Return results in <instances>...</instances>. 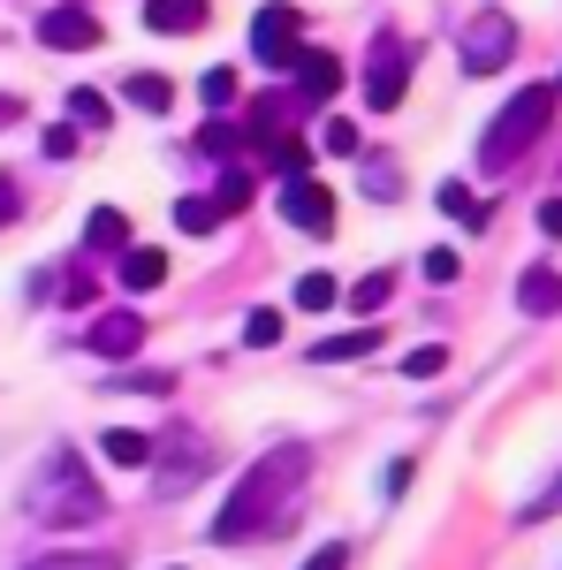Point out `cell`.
Listing matches in <instances>:
<instances>
[{"mask_svg":"<svg viewBox=\"0 0 562 570\" xmlns=\"http://www.w3.org/2000/svg\"><path fill=\"white\" fill-rule=\"evenodd\" d=\"M456 274H464V259H456L448 244H441V252H426V282H456Z\"/></svg>","mask_w":562,"mask_h":570,"instance_id":"1f68e13d","label":"cell"},{"mask_svg":"<svg viewBox=\"0 0 562 570\" xmlns=\"http://www.w3.org/2000/svg\"><path fill=\"white\" fill-rule=\"evenodd\" d=\"M297 39H304V16L289 8V0H274V8H259V16H252V53H259L266 69H289V61L304 53Z\"/></svg>","mask_w":562,"mask_h":570,"instance_id":"5b68a950","label":"cell"},{"mask_svg":"<svg viewBox=\"0 0 562 570\" xmlns=\"http://www.w3.org/2000/svg\"><path fill=\"white\" fill-rule=\"evenodd\" d=\"M555 99H562L555 85H524L517 99H510V107H502V115L486 122V137H479V168H486V176L517 168L524 153H532V145L548 137V122H555Z\"/></svg>","mask_w":562,"mask_h":570,"instance_id":"7a4b0ae2","label":"cell"},{"mask_svg":"<svg viewBox=\"0 0 562 570\" xmlns=\"http://www.w3.org/2000/svg\"><path fill=\"white\" fill-rule=\"evenodd\" d=\"M510 53H517V23H510V16H479L472 31H464V46H456L464 77H494Z\"/></svg>","mask_w":562,"mask_h":570,"instance_id":"8992f818","label":"cell"},{"mask_svg":"<svg viewBox=\"0 0 562 570\" xmlns=\"http://www.w3.org/2000/svg\"><path fill=\"white\" fill-rule=\"evenodd\" d=\"M198 153H214V160H228V153H252V137L236 130V122H206V130H198Z\"/></svg>","mask_w":562,"mask_h":570,"instance_id":"603a6c76","label":"cell"},{"mask_svg":"<svg viewBox=\"0 0 562 570\" xmlns=\"http://www.w3.org/2000/svg\"><path fill=\"white\" fill-rule=\"evenodd\" d=\"M373 343H381L373 327H349V335H327V343H312V357H319V365H343V357H373Z\"/></svg>","mask_w":562,"mask_h":570,"instance_id":"2e32d148","label":"cell"},{"mask_svg":"<svg viewBox=\"0 0 562 570\" xmlns=\"http://www.w3.org/2000/svg\"><path fill=\"white\" fill-rule=\"evenodd\" d=\"M122 259V289L130 297H152L160 282H168V252H152V244H130V252H115Z\"/></svg>","mask_w":562,"mask_h":570,"instance_id":"8fae6325","label":"cell"},{"mask_svg":"<svg viewBox=\"0 0 562 570\" xmlns=\"http://www.w3.org/2000/svg\"><path fill=\"white\" fill-rule=\"evenodd\" d=\"M39 145H46V160H77V130H69V122H53Z\"/></svg>","mask_w":562,"mask_h":570,"instance_id":"4dcf8cb0","label":"cell"},{"mask_svg":"<svg viewBox=\"0 0 562 570\" xmlns=\"http://www.w3.org/2000/svg\"><path fill=\"white\" fill-rule=\"evenodd\" d=\"M282 122H289V99H282V91H266L259 107L244 115V137H252V145H274V137H282Z\"/></svg>","mask_w":562,"mask_h":570,"instance_id":"9a60e30c","label":"cell"},{"mask_svg":"<svg viewBox=\"0 0 562 570\" xmlns=\"http://www.w3.org/2000/svg\"><path fill=\"white\" fill-rule=\"evenodd\" d=\"M85 343L99 357H137V351H145V320H137V312H107V320H91Z\"/></svg>","mask_w":562,"mask_h":570,"instance_id":"9c48e42d","label":"cell"},{"mask_svg":"<svg viewBox=\"0 0 562 570\" xmlns=\"http://www.w3.org/2000/svg\"><path fill=\"white\" fill-rule=\"evenodd\" d=\"M319 145H327V153H357V122H343V115L319 122Z\"/></svg>","mask_w":562,"mask_h":570,"instance_id":"f546056e","label":"cell"},{"mask_svg":"<svg viewBox=\"0 0 562 570\" xmlns=\"http://www.w3.org/2000/svg\"><path fill=\"white\" fill-rule=\"evenodd\" d=\"M175 228H183V236H214L220 228L214 198H175Z\"/></svg>","mask_w":562,"mask_h":570,"instance_id":"44dd1931","label":"cell"},{"mask_svg":"<svg viewBox=\"0 0 562 570\" xmlns=\"http://www.w3.org/2000/svg\"><path fill=\"white\" fill-rule=\"evenodd\" d=\"M99 449H107L115 464H130V472H137V464H152V434H137V426H115Z\"/></svg>","mask_w":562,"mask_h":570,"instance_id":"ac0fdd59","label":"cell"},{"mask_svg":"<svg viewBox=\"0 0 562 570\" xmlns=\"http://www.w3.org/2000/svg\"><path fill=\"white\" fill-rule=\"evenodd\" d=\"M403 91H411V46L381 39V46H373V61H365V107H373V115H395Z\"/></svg>","mask_w":562,"mask_h":570,"instance_id":"277c9868","label":"cell"},{"mask_svg":"<svg viewBox=\"0 0 562 570\" xmlns=\"http://www.w3.org/2000/svg\"><path fill=\"white\" fill-rule=\"evenodd\" d=\"M69 115H77V122H85V130H107V115H115V107H107V91L77 85V91H69Z\"/></svg>","mask_w":562,"mask_h":570,"instance_id":"cb8c5ba5","label":"cell"},{"mask_svg":"<svg viewBox=\"0 0 562 570\" xmlns=\"http://www.w3.org/2000/svg\"><path fill=\"white\" fill-rule=\"evenodd\" d=\"M365 190H373V198H395L403 183H395V168H365Z\"/></svg>","mask_w":562,"mask_h":570,"instance_id":"e575fe53","label":"cell"},{"mask_svg":"<svg viewBox=\"0 0 562 570\" xmlns=\"http://www.w3.org/2000/svg\"><path fill=\"white\" fill-rule=\"evenodd\" d=\"M39 39L53 46V53H91L107 31H99V16H91V8H53V16L39 23Z\"/></svg>","mask_w":562,"mask_h":570,"instance_id":"ba28073f","label":"cell"},{"mask_svg":"<svg viewBox=\"0 0 562 570\" xmlns=\"http://www.w3.org/2000/svg\"><path fill=\"white\" fill-rule=\"evenodd\" d=\"M274 168H282V176H304V168H312V153H304L297 137H274Z\"/></svg>","mask_w":562,"mask_h":570,"instance_id":"f1b7e54d","label":"cell"},{"mask_svg":"<svg viewBox=\"0 0 562 570\" xmlns=\"http://www.w3.org/2000/svg\"><path fill=\"white\" fill-rule=\"evenodd\" d=\"M244 206H252V168H228L220 190H214V214L228 220V214H244Z\"/></svg>","mask_w":562,"mask_h":570,"instance_id":"7402d4cb","label":"cell"},{"mask_svg":"<svg viewBox=\"0 0 562 570\" xmlns=\"http://www.w3.org/2000/svg\"><path fill=\"white\" fill-rule=\"evenodd\" d=\"M517 305L532 312V320H548V312H562V274H555V266H524V282H517Z\"/></svg>","mask_w":562,"mask_h":570,"instance_id":"7c38bea8","label":"cell"},{"mask_svg":"<svg viewBox=\"0 0 562 570\" xmlns=\"http://www.w3.org/2000/svg\"><path fill=\"white\" fill-rule=\"evenodd\" d=\"M85 244H91V252H130V214L99 206V214L85 220Z\"/></svg>","mask_w":562,"mask_h":570,"instance_id":"5bb4252c","label":"cell"},{"mask_svg":"<svg viewBox=\"0 0 562 570\" xmlns=\"http://www.w3.org/2000/svg\"><path fill=\"white\" fill-rule=\"evenodd\" d=\"M433 198H441V214H456V220H464V228H486V206H479V198H472V190H464V183H441Z\"/></svg>","mask_w":562,"mask_h":570,"instance_id":"ffe728a7","label":"cell"},{"mask_svg":"<svg viewBox=\"0 0 562 570\" xmlns=\"http://www.w3.org/2000/svg\"><path fill=\"white\" fill-rule=\"evenodd\" d=\"M198 99H206V107H236V69H206V77H198Z\"/></svg>","mask_w":562,"mask_h":570,"instance_id":"484cf974","label":"cell"},{"mask_svg":"<svg viewBox=\"0 0 562 570\" xmlns=\"http://www.w3.org/2000/svg\"><path fill=\"white\" fill-rule=\"evenodd\" d=\"M8 214H16V183L0 176V220H8Z\"/></svg>","mask_w":562,"mask_h":570,"instance_id":"74e56055","label":"cell"},{"mask_svg":"<svg viewBox=\"0 0 562 570\" xmlns=\"http://www.w3.org/2000/svg\"><path fill=\"white\" fill-rule=\"evenodd\" d=\"M555 91H562V85H555Z\"/></svg>","mask_w":562,"mask_h":570,"instance_id":"f35d334b","label":"cell"},{"mask_svg":"<svg viewBox=\"0 0 562 570\" xmlns=\"http://www.w3.org/2000/svg\"><path fill=\"white\" fill-rule=\"evenodd\" d=\"M61 305H77V312L91 305V274H69V282H61Z\"/></svg>","mask_w":562,"mask_h":570,"instance_id":"836d02e7","label":"cell"},{"mask_svg":"<svg viewBox=\"0 0 562 570\" xmlns=\"http://www.w3.org/2000/svg\"><path fill=\"white\" fill-rule=\"evenodd\" d=\"M289 69H297V99H312V107L343 91V61H335V53H312V46H304Z\"/></svg>","mask_w":562,"mask_h":570,"instance_id":"30bf717a","label":"cell"},{"mask_svg":"<svg viewBox=\"0 0 562 570\" xmlns=\"http://www.w3.org/2000/svg\"><path fill=\"white\" fill-rule=\"evenodd\" d=\"M8 122H23V99H8V91H0V130H8Z\"/></svg>","mask_w":562,"mask_h":570,"instance_id":"8d00e7d4","label":"cell"},{"mask_svg":"<svg viewBox=\"0 0 562 570\" xmlns=\"http://www.w3.org/2000/svg\"><path fill=\"white\" fill-rule=\"evenodd\" d=\"M130 107H137V115H168L175 85H168V77H152V69H137V77H130Z\"/></svg>","mask_w":562,"mask_h":570,"instance_id":"e0dca14e","label":"cell"},{"mask_svg":"<svg viewBox=\"0 0 562 570\" xmlns=\"http://www.w3.org/2000/svg\"><path fill=\"white\" fill-rule=\"evenodd\" d=\"M349 305H357V312H381V305H388V274H365V282H349Z\"/></svg>","mask_w":562,"mask_h":570,"instance_id":"4316f807","label":"cell"},{"mask_svg":"<svg viewBox=\"0 0 562 570\" xmlns=\"http://www.w3.org/2000/svg\"><path fill=\"white\" fill-rule=\"evenodd\" d=\"M540 228H548V236L562 244V198H540Z\"/></svg>","mask_w":562,"mask_h":570,"instance_id":"d590c367","label":"cell"},{"mask_svg":"<svg viewBox=\"0 0 562 570\" xmlns=\"http://www.w3.org/2000/svg\"><path fill=\"white\" fill-rule=\"evenodd\" d=\"M312 480V449H274V456H259L244 480H236V494L220 502V518H214V540L220 548H244L252 532H274V518L289 510V494Z\"/></svg>","mask_w":562,"mask_h":570,"instance_id":"6da1fadb","label":"cell"},{"mask_svg":"<svg viewBox=\"0 0 562 570\" xmlns=\"http://www.w3.org/2000/svg\"><path fill=\"white\" fill-rule=\"evenodd\" d=\"M282 214L297 220V228H312V236H335V190H327V183H312V176H289Z\"/></svg>","mask_w":562,"mask_h":570,"instance_id":"52a82bcc","label":"cell"},{"mask_svg":"<svg viewBox=\"0 0 562 570\" xmlns=\"http://www.w3.org/2000/svg\"><path fill=\"white\" fill-rule=\"evenodd\" d=\"M145 23L152 31H198L206 23V0H145Z\"/></svg>","mask_w":562,"mask_h":570,"instance_id":"4fadbf2b","label":"cell"},{"mask_svg":"<svg viewBox=\"0 0 562 570\" xmlns=\"http://www.w3.org/2000/svg\"><path fill=\"white\" fill-rule=\"evenodd\" d=\"M441 365H448V351H441V343H426V351H411V357H403V373H411V381H433Z\"/></svg>","mask_w":562,"mask_h":570,"instance_id":"83f0119b","label":"cell"},{"mask_svg":"<svg viewBox=\"0 0 562 570\" xmlns=\"http://www.w3.org/2000/svg\"><path fill=\"white\" fill-rule=\"evenodd\" d=\"M31 518H39V525H99V518H107V494L91 487V472L77 464V449L53 456L39 480H31Z\"/></svg>","mask_w":562,"mask_h":570,"instance_id":"3957f363","label":"cell"},{"mask_svg":"<svg viewBox=\"0 0 562 570\" xmlns=\"http://www.w3.org/2000/svg\"><path fill=\"white\" fill-rule=\"evenodd\" d=\"M244 343H252V351H274V343H282V312L259 305L252 320H244Z\"/></svg>","mask_w":562,"mask_h":570,"instance_id":"d4e9b609","label":"cell"},{"mask_svg":"<svg viewBox=\"0 0 562 570\" xmlns=\"http://www.w3.org/2000/svg\"><path fill=\"white\" fill-rule=\"evenodd\" d=\"M304 570H349V548H343V540H327V548H319Z\"/></svg>","mask_w":562,"mask_h":570,"instance_id":"d6a6232c","label":"cell"},{"mask_svg":"<svg viewBox=\"0 0 562 570\" xmlns=\"http://www.w3.org/2000/svg\"><path fill=\"white\" fill-rule=\"evenodd\" d=\"M335 297H343L335 274H297V289H289V305H297V312H327Z\"/></svg>","mask_w":562,"mask_h":570,"instance_id":"d6986e66","label":"cell"}]
</instances>
